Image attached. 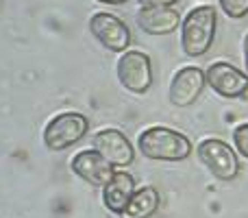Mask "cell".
Here are the masks:
<instances>
[{"label":"cell","mask_w":248,"mask_h":218,"mask_svg":"<svg viewBox=\"0 0 248 218\" xmlns=\"http://www.w3.org/2000/svg\"><path fill=\"white\" fill-rule=\"evenodd\" d=\"M133 194H135V179H133V175H128L124 170H116L113 177L109 179V184L103 188V203L109 212L122 214Z\"/></svg>","instance_id":"obj_11"},{"label":"cell","mask_w":248,"mask_h":218,"mask_svg":"<svg viewBox=\"0 0 248 218\" xmlns=\"http://www.w3.org/2000/svg\"><path fill=\"white\" fill-rule=\"evenodd\" d=\"M244 61H246V70H248V33L244 37Z\"/></svg>","instance_id":"obj_17"},{"label":"cell","mask_w":248,"mask_h":218,"mask_svg":"<svg viewBox=\"0 0 248 218\" xmlns=\"http://www.w3.org/2000/svg\"><path fill=\"white\" fill-rule=\"evenodd\" d=\"M137 24L150 35H168L179 26V13L170 7H141Z\"/></svg>","instance_id":"obj_12"},{"label":"cell","mask_w":248,"mask_h":218,"mask_svg":"<svg viewBox=\"0 0 248 218\" xmlns=\"http://www.w3.org/2000/svg\"><path fill=\"white\" fill-rule=\"evenodd\" d=\"M92 146H94L113 168L131 166L133 159H135V149H133V144L118 129H103V131H98L94 135V140H92Z\"/></svg>","instance_id":"obj_7"},{"label":"cell","mask_w":248,"mask_h":218,"mask_svg":"<svg viewBox=\"0 0 248 218\" xmlns=\"http://www.w3.org/2000/svg\"><path fill=\"white\" fill-rule=\"evenodd\" d=\"M179 0H140L141 7H172Z\"/></svg>","instance_id":"obj_16"},{"label":"cell","mask_w":248,"mask_h":218,"mask_svg":"<svg viewBox=\"0 0 248 218\" xmlns=\"http://www.w3.org/2000/svg\"><path fill=\"white\" fill-rule=\"evenodd\" d=\"M118 81L133 94H144L153 85V64L150 57L140 50H128L118 59Z\"/></svg>","instance_id":"obj_5"},{"label":"cell","mask_w":248,"mask_h":218,"mask_svg":"<svg viewBox=\"0 0 248 218\" xmlns=\"http://www.w3.org/2000/svg\"><path fill=\"white\" fill-rule=\"evenodd\" d=\"M216 35V9L214 7H196L187 13L181 26V44L185 55L201 57L211 48Z\"/></svg>","instance_id":"obj_2"},{"label":"cell","mask_w":248,"mask_h":218,"mask_svg":"<svg viewBox=\"0 0 248 218\" xmlns=\"http://www.w3.org/2000/svg\"><path fill=\"white\" fill-rule=\"evenodd\" d=\"M198 159L209 168V172L214 177L222 181H231L237 177L240 172V162H237V155L227 142L218 140V137H209V140H202L198 144Z\"/></svg>","instance_id":"obj_4"},{"label":"cell","mask_w":248,"mask_h":218,"mask_svg":"<svg viewBox=\"0 0 248 218\" xmlns=\"http://www.w3.org/2000/svg\"><path fill=\"white\" fill-rule=\"evenodd\" d=\"M137 149L144 157L159 162H183L192 153V142L181 131L168 127H148L137 137Z\"/></svg>","instance_id":"obj_1"},{"label":"cell","mask_w":248,"mask_h":218,"mask_svg":"<svg viewBox=\"0 0 248 218\" xmlns=\"http://www.w3.org/2000/svg\"><path fill=\"white\" fill-rule=\"evenodd\" d=\"M90 129V122L78 111H63L57 114L44 129V144L50 151H63L83 140Z\"/></svg>","instance_id":"obj_3"},{"label":"cell","mask_w":248,"mask_h":218,"mask_svg":"<svg viewBox=\"0 0 248 218\" xmlns=\"http://www.w3.org/2000/svg\"><path fill=\"white\" fill-rule=\"evenodd\" d=\"M72 170L77 177H81L83 181L96 185V188H105L109 184V179L113 177V166L98 153L96 149L81 151L72 157Z\"/></svg>","instance_id":"obj_10"},{"label":"cell","mask_w":248,"mask_h":218,"mask_svg":"<svg viewBox=\"0 0 248 218\" xmlns=\"http://www.w3.org/2000/svg\"><path fill=\"white\" fill-rule=\"evenodd\" d=\"M220 7L229 17L248 16V0H220Z\"/></svg>","instance_id":"obj_14"},{"label":"cell","mask_w":248,"mask_h":218,"mask_svg":"<svg viewBox=\"0 0 248 218\" xmlns=\"http://www.w3.org/2000/svg\"><path fill=\"white\" fill-rule=\"evenodd\" d=\"M207 83L216 94L224 96V99H240L248 90V77L235 66L227 64V61H216L209 66L205 72Z\"/></svg>","instance_id":"obj_6"},{"label":"cell","mask_w":248,"mask_h":218,"mask_svg":"<svg viewBox=\"0 0 248 218\" xmlns=\"http://www.w3.org/2000/svg\"><path fill=\"white\" fill-rule=\"evenodd\" d=\"M205 83H207V77L201 68H196V66L181 68L179 72L172 77V83H170V92H168L170 103L176 105V107H187V105H192L194 101L202 94Z\"/></svg>","instance_id":"obj_9"},{"label":"cell","mask_w":248,"mask_h":218,"mask_svg":"<svg viewBox=\"0 0 248 218\" xmlns=\"http://www.w3.org/2000/svg\"><path fill=\"white\" fill-rule=\"evenodd\" d=\"M98 2H105V4H122L126 0H98Z\"/></svg>","instance_id":"obj_18"},{"label":"cell","mask_w":248,"mask_h":218,"mask_svg":"<svg viewBox=\"0 0 248 218\" xmlns=\"http://www.w3.org/2000/svg\"><path fill=\"white\" fill-rule=\"evenodd\" d=\"M90 29L94 33V37L105 48H109V50H116V52L126 50L128 44H131L128 26L118 16H113V13H105V11L94 13L90 20Z\"/></svg>","instance_id":"obj_8"},{"label":"cell","mask_w":248,"mask_h":218,"mask_svg":"<svg viewBox=\"0 0 248 218\" xmlns=\"http://www.w3.org/2000/svg\"><path fill=\"white\" fill-rule=\"evenodd\" d=\"M159 192L153 185H144V188L135 190V194L131 197L128 205L124 207L120 218H150L159 207Z\"/></svg>","instance_id":"obj_13"},{"label":"cell","mask_w":248,"mask_h":218,"mask_svg":"<svg viewBox=\"0 0 248 218\" xmlns=\"http://www.w3.org/2000/svg\"><path fill=\"white\" fill-rule=\"evenodd\" d=\"M233 142H235V149L240 151L244 157H248V122L240 124V127L233 131Z\"/></svg>","instance_id":"obj_15"}]
</instances>
